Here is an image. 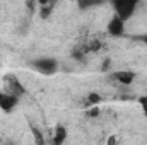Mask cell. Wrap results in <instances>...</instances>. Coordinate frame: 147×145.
Returning <instances> with one entry per match:
<instances>
[{
    "label": "cell",
    "mask_w": 147,
    "mask_h": 145,
    "mask_svg": "<svg viewBox=\"0 0 147 145\" xmlns=\"http://www.w3.org/2000/svg\"><path fill=\"white\" fill-rule=\"evenodd\" d=\"M123 31H125V21L120 19L118 15H115L108 22V33L111 36H120V34H123Z\"/></svg>",
    "instance_id": "5b68a950"
},
{
    "label": "cell",
    "mask_w": 147,
    "mask_h": 145,
    "mask_svg": "<svg viewBox=\"0 0 147 145\" xmlns=\"http://www.w3.org/2000/svg\"><path fill=\"white\" fill-rule=\"evenodd\" d=\"M17 101H19V97L16 94H12L10 91H7V89L0 91V108L3 111H7V113L12 111L17 106Z\"/></svg>",
    "instance_id": "7a4b0ae2"
},
{
    "label": "cell",
    "mask_w": 147,
    "mask_h": 145,
    "mask_svg": "<svg viewBox=\"0 0 147 145\" xmlns=\"http://www.w3.org/2000/svg\"><path fill=\"white\" fill-rule=\"evenodd\" d=\"M113 80L118 82L120 85H130L135 80V73L130 70H116L113 73Z\"/></svg>",
    "instance_id": "277c9868"
},
{
    "label": "cell",
    "mask_w": 147,
    "mask_h": 145,
    "mask_svg": "<svg viewBox=\"0 0 147 145\" xmlns=\"http://www.w3.org/2000/svg\"><path fill=\"white\" fill-rule=\"evenodd\" d=\"M55 138H53V144H63L65 138H67V130L63 126H57L55 128Z\"/></svg>",
    "instance_id": "8992f818"
},
{
    "label": "cell",
    "mask_w": 147,
    "mask_h": 145,
    "mask_svg": "<svg viewBox=\"0 0 147 145\" xmlns=\"http://www.w3.org/2000/svg\"><path fill=\"white\" fill-rule=\"evenodd\" d=\"M103 0H79V3H80V7L82 9H91L92 5H96V3H101Z\"/></svg>",
    "instance_id": "52a82bcc"
},
{
    "label": "cell",
    "mask_w": 147,
    "mask_h": 145,
    "mask_svg": "<svg viewBox=\"0 0 147 145\" xmlns=\"http://www.w3.org/2000/svg\"><path fill=\"white\" fill-rule=\"evenodd\" d=\"M140 106H142V111H144V114L147 116V96L140 97Z\"/></svg>",
    "instance_id": "ba28073f"
},
{
    "label": "cell",
    "mask_w": 147,
    "mask_h": 145,
    "mask_svg": "<svg viewBox=\"0 0 147 145\" xmlns=\"http://www.w3.org/2000/svg\"><path fill=\"white\" fill-rule=\"evenodd\" d=\"M34 67H36L41 73H46V75L53 73L58 68V65H57V62H55L53 58H41V60H38L36 63H34Z\"/></svg>",
    "instance_id": "3957f363"
},
{
    "label": "cell",
    "mask_w": 147,
    "mask_h": 145,
    "mask_svg": "<svg viewBox=\"0 0 147 145\" xmlns=\"http://www.w3.org/2000/svg\"><path fill=\"white\" fill-rule=\"evenodd\" d=\"M111 2H113V10H115V14H116L120 19L127 21V19H130V17L134 15L139 0H111Z\"/></svg>",
    "instance_id": "6da1fadb"
}]
</instances>
